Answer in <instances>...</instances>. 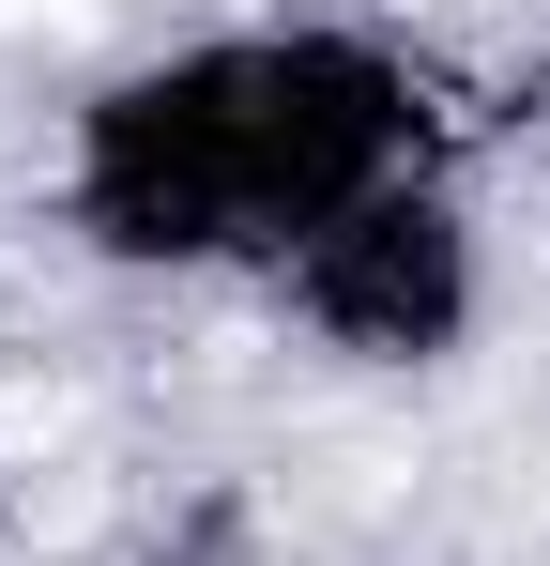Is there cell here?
<instances>
[{
    "mask_svg": "<svg viewBox=\"0 0 550 566\" xmlns=\"http://www.w3.org/2000/svg\"><path fill=\"white\" fill-rule=\"evenodd\" d=\"M62 429H77V382H0V460H62Z\"/></svg>",
    "mask_w": 550,
    "mask_h": 566,
    "instance_id": "6da1fadb",
    "label": "cell"
},
{
    "mask_svg": "<svg viewBox=\"0 0 550 566\" xmlns=\"http://www.w3.org/2000/svg\"><path fill=\"white\" fill-rule=\"evenodd\" d=\"M92 0H0V31H77Z\"/></svg>",
    "mask_w": 550,
    "mask_h": 566,
    "instance_id": "7a4b0ae2",
    "label": "cell"
}]
</instances>
